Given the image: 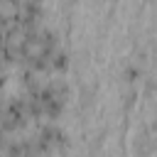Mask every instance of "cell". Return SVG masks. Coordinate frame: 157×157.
<instances>
[{
    "label": "cell",
    "mask_w": 157,
    "mask_h": 157,
    "mask_svg": "<svg viewBox=\"0 0 157 157\" xmlns=\"http://www.w3.org/2000/svg\"><path fill=\"white\" fill-rule=\"evenodd\" d=\"M2 83H5V78H2V74H0V86H2Z\"/></svg>",
    "instance_id": "obj_1"
}]
</instances>
